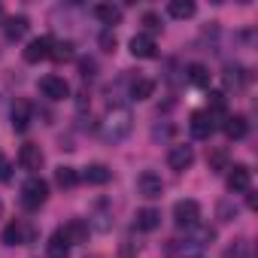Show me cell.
I'll return each instance as SVG.
<instances>
[{"instance_id":"12","label":"cell","mask_w":258,"mask_h":258,"mask_svg":"<svg viewBox=\"0 0 258 258\" xmlns=\"http://www.w3.org/2000/svg\"><path fill=\"white\" fill-rule=\"evenodd\" d=\"M222 131L228 140H243L249 134V121H246V115H228L222 121Z\"/></svg>"},{"instance_id":"30","label":"cell","mask_w":258,"mask_h":258,"mask_svg":"<svg viewBox=\"0 0 258 258\" xmlns=\"http://www.w3.org/2000/svg\"><path fill=\"white\" fill-rule=\"evenodd\" d=\"M219 219H222V222H231V219H237V207H234L231 201H222V204H219Z\"/></svg>"},{"instance_id":"1","label":"cell","mask_w":258,"mask_h":258,"mask_svg":"<svg viewBox=\"0 0 258 258\" xmlns=\"http://www.w3.org/2000/svg\"><path fill=\"white\" fill-rule=\"evenodd\" d=\"M131 131H134V115H131V109H124V106H112L106 112V118L100 121V137L106 143H121Z\"/></svg>"},{"instance_id":"28","label":"cell","mask_w":258,"mask_h":258,"mask_svg":"<svg viewBox=\"0 0 258 258\" xmlns=\"http://www.w3.org/2000/svg\"><path fill=\"white\" fill-rule=\"evenodd\" d=\"M210 170H216V173L228 170V152L225 149H213L210 152Z\"/></svg>"},{"instance_id":"26","label":"cell","mask_w":258,"mask_h":258,"mask_svg":"<svg viewBox=\"0 0 258 258\" xmlns=\"http://www.w3.org/2000/svg\"><path fill=\"white\" fill-rule=\"evenodd\" d=\"M55 182H58L61 188H73V185L79 182V173H76L73 167H58V170H55Z\"/></svg>"},{"instance_id":"31","label":"cell","mask_w":258,"mask_h":258,"mask_svg":"<svg viewBox=\"0 0 258 258\" xmlns=\"http://www.w3.org/2000/svg\"><path fill=\"white\" fill-rule=\"evenodd\" d=\"M94 70H97V64H94L91 58H82V61H79V73H82V79H91Z\"/></svg>"},{"instance_id":"23","label":"cell","mask_w":258,"mask_h":258,"mask_svg":"<svg viewBox=\"0 0 258 258\" xmlns=\"http://www.w3.org/2000/svg\"><path fill=\"white\" fill-rule=\"evenodd\" d=\"M167 13H170L173 19H191V16H195V4H191V0H170Z\"/></svg>"},{"instance_id":"17","label":"cell","mask_w":258,"mask_h":258,"mask_svg":"<svg viewBox=\"0 0 258 258\" xmlns=\"http://www.w3.org/2000/svg\"><path fill=\"white\" fill-rule=\"evenodd\" d=\"M109 176H112V170H109L106 164H88V167L82 170V179H85L88 185H106Z\"/></svg>"},{"instance_id":"20","label":"cell","mask_w":258,"mask_h":258,"mask_svg":"<svg viewBox=\"0 0 258 258\" xmlns=\"http://www.w3.org/2000/svg\"><path fill=\"white\" fill-rule=\"evenodd\" d=\"M94 16L103 25H118L121 22V7H115V4H97L94 7Z\"/></svg>"},{"instance_id":"14","label":"cell","mask_w":258,"mask_h":258,"mask_svg":"<svg viewBox=\"0 0 258 258\" xmlns=\"http://www.w3.org/2000/svg\"><path fill=\"white\" fill-rule=\"evenodd\" d=\"M10 118H13V127L19 134L28 131V127H31V103L28 100H16L13 109H10Z\"/></svg>"},{"instance_id":"16","label":"cell","mask_w":258,"mask_h":258,"mask_svg":"<svg viewBox=\"0 0 258 258\" xmlns=\"http://www.w3.org/2000/svg\"><path fill=\"white\" fill-rule=\"evenodd\" d=\"M134 225H137V231H155L158 225H161V213L158 210H152V207H143V210H137V216H134Z\"/></svg>"},{"instance_id":"22","label":"cell","mask_w":258,"mask_h":258,"mask_svg":"<svg viewBox=\"0 0 258 258\" xmlns=\"http://www.w3.org/2000/svg\"><path fill=\"white\" fill-rule=\"evenodd\" d=\"M4 243H7V246L25 243V225H22V222H10V225L4 228Z\"/></svg>"},{"instance_id":"33","label":"cell","mask_w":258,"mask_h":258,"mask_svg":"<svg viewBox=\"0 0 258 258\" xmlns=\"http://www.w3.org/2000/svg\"><path fill=\"white\" fill-rule=\"evenodd\" d=\"M13 179V170H10V161L0 158V182H10Z\"/></svg>"},{"instance_id":"13","label":"cell","mask_w":258,"mask_h":258,"mask_svg":"<svg viewBox=\"0 0 258 258\" xmlns=\"http://www.w3.org/2000/svg\"><path fill=\"white\" fill-rule=\"evenodd\" d=\"M188 127H191V137H195V140H207V137L213 134V127H216V124H213V118L201 109V112H191Z\"/></svg>"},{"instance_id":"6","label":"cell","mask_w":258,"mask_h":258,"mask_svg":"<svg viewBox=\"0 0 258 258\" xmlns=\"http://www.w3.org/2000/svg\"><path fill=\"white\" fill-rule=\"evenodd\" d=\"M167 164H170V170H176V173L188 170V167L195 164V149H191V146H170Z\"/></svg>"},{"instance_id":"32","label":"cell","mask_w":258,"mask_h":258,"mask_svg":"<svg viewBox=\"0 0 258 258\" xmlns=\"http://www.w3.org/2000/svg\"><path fill=\"white\" fill-rule=\"evenodd\" d=\"M100 46H103L106 52H112V49H115V34H112V31H103V37H100Z\"/></svg>"},{"instance_id":"3","label":"cell","mask_w":258,"mask_h":258,"mask_svg":"<svg viewBox=\"0 0 258 258\" xmlns=\"http://www.w3.org/2000/svg\"><path fill=\"white\" fill-rule=\"evenodd\" d=\"M46 201H49V182L40 179V176H31L22 185V207L25 210H40Z\"/></svg>"},{"instance_id":"11","label":"cell","mask_w":258,"mask_h":258,"mask_svg":"<svg viewBox=\"0 0 258 258\" xmlns=\"http://www.w3.org/2000/svg\"><path fill=\"white\" fill-rule=\"evenodd\" d=\"M61 234H64V240H67L70 246L88 243V222H85V219H70V222L61 228Z\"/></svg>"},{"instance_id":"19","label":"cell","mask_w":258,"mask_h":258,"mask_svg":"<svg viewBox=\"0 0 258 258\" xmlns=\"http://www.w3.org/2000/svg\"><path fill=\"white\" fill-rule=\"evenodd\" d=\"M46 252H49V258H67V255H70V243L64 240V234H61V231H55V234L49 237Z\"/></svg>"},{"instance_id":"10","label":"cell","mask_w":258,"mask_h":258,"mask_svg":"<svg viewBox=\"0 0 258 258\" xmlns=\"http://www.w3.org/2000/svg\"><path fill=\"white\" fill-rule=\"evenodd\" d=\"M19 164H22L25 170L37 173V170L43 167V149H40L37 143H25V146L19 149Z\"/></svg>"},{"instance_id":"7","label":"cell","mask_w":258,"mask_h":258,"mask_svg":"<svg viewBox=\"0 0 258 258\" xmlns=\"http://www.w3.org/2000/svg\"><path fill=\"white\" fill-rule=\"evenodd\" d=\"M228 191H249V185H252V170L246 167V164H234V167H228Z\"/></svg>"},{"instance_id":"4","label":"cell","mask_w":258,"mask_h":258,"mask_svg":"<svg viewBox=\"0 0 258 258\" xmlns=\"http://www.w3.org/2000/svg\"><path fill=\"white\" fill-rule=\"evenodd\" d=\"M173 222H176V228H195V225H201V207H198V201H176L173 204Z\"/></svg>"},{"instance_id":"35","label":"cell","mask_w":258,"mask_h":258,"mask_svg":"<svg viewBox=\"0 0 258 258\" xmlns=\"http://www.w3.org/2000/svg\"><path fill=\"white\" fill-rule=\"evenodd\" d=\"M0 213H4V204H0Z\"/></svg>"},{"instance_id":"21","label":"cell","mask_w":258,"mask_h":258,"mask_svg":"<svg viewBox=\"0 0 258 258\" xmlns=\"http://www.w3.org/2000/svg\"><path fill=\"white\" fill-rule=\"evenodd\" d=\"M28 28H31V22H28L25 16L10 19V22H7V40H22V37L28 34Z\"/></svg>"},{"instance_id":"34","label":"cell","mask_w":258,"mask_h":258,"mask_svg":"<svg viewBox=\"0 0 258 258\" xmlns=\"http://www.w3.org/2000/svg\"><path fill=\"white\" fill-rule=\"evenodd\" d=\"M143 25H146L149 31H161V22H158V16H152V13L143 16Z\"/></svg>"},{"instance_id":"8","label":"cell","mask_w":258,"mask_h":258,"mask_svg":"<svg viewBox=\"0 0 258 258\" xmlns=\"http://www.w3.org/2000/svg\"><path fill=\"white\" fill-rule=\"evenodd\" d=\"M52 55V40L49 37H37V40H31L28 46H25V61L28 64H40V61H46Z\"/></svg>"},{"instance_id":"2","label":"cell","mask_w":258,"mask_h":258,"mask_svg":"<svg viewBox=\"0 0 258 258\" xmlns=\"http://www.w3.org/2000/svg\"><path fill=\"white\" fill-rule=\"evenodd\" d=\"M213 240H216V231H213V228L195 225V228H188L185 240H170V252H173L176 258H198Z\"/></svg>"},{"instance_id":"27","label":"cell","mask_w":258,"mask_h":258,"mask_svg":"<svg viewBox=\"0 0 258 258\" xmlns=\"http://www.w3.org/2000/svg\"><path fill=\"white\" fill-rule=\"evenodd\" d=\"M246 79H249V76H246V70H243V67H237V64H234V67H231V64L225 67V82H228V85L240 88V85H246Z\"/></svg>"},{"instance_id":"29","label":"cell","mask_w":258,"mask_h":258,"mask_svg":"<svg viewBox=\"0 0 258 258\" xmlns=\"http://www.w3.org/2000/svg\"><path fill=\"white\" fill-rule=\"evenodd\" d=\"M222 258H249V243H246V240H234V243L225 249Z\"/></svg>"},{"instance_id":"24","label":"cell","mask_w":258,"mask_h":258,"mask_svg":"<svg viewBox=\"0 0 258 258\" xmlns=\"http://www.w3.org/2000/svg\"><path fill=\"white\" fill-rule=\"evenodd\" d=\"M76 52H73V43L70 40H58V43H52V55L49 58H55V61H70Z\"/></svg>"},{"instance_id":"18","label":"cell","mask_w":258,"mask_h":258,"mask_svg":"<svg viewBox=\"0 0 258 258\" xmlns=\"http://www.w3.org/2000/svg\"><path fill=\"white\" fill-rule=\"evenodd\" d=\"M152 91H155V82L146 79V76H137V79L131 82V88H127L131 100H146V97H152Z\"/></svg>"},{"instance_id":"9","label":"cell","mask_w":258,"mask_h":258,"mask_svg":"<svg viewBox=\"0 0 258 258\" xmlns=\"http://www.w3.org/2000/svg\"><path fill=\"white\" fill-rule=\"evenodd\" d=\"M40 91H43V97H49V100H64V97L70 94V85H67L61 76H43V79H40Z\"/></svg>"},{"instance_id":"5","label":"cell","mask_w":258,"mask_h":258,"mask_svg":"<svg viewBox=\"0 0 258 258\" xmlns=\"http://www.w3.org/2000/svg\"><path fill=\"white\" fill-rule=\"evenodd\" d=\"M137 195L146 198V201L161 198V195H164V182H161V176L152 173V170H143V173L137 176Z\"/></svg>"},{"instance_id":"15","label":"cell","mask_w":258,"mask_h":258,"mask_svg":"<svg viewBox=\"0 0 258 258\" xmlns=\"http://www.w3.org/2000/svg\"><path fill=\"white\" fill-rule=\"evenodd\" d=\"M131 55L134 58H155L158 55V46H155V40L149 34H137L131 40Z\"/></svg>"},{"instance_id":"25","label":"cell","mask_w":258,"mask_h":258,"mask_svg":"<svg viewBox=\"0 0 258 258\" xmlns=\"http://www.w3.org/2000/svg\"><path fill=\"white\" fill-rule=\"evenodd\" d=\"M185 73H188V82H195V85H201V88L210 85V70H207L204 64H188Z\"/></svg>"}]
</instances>
